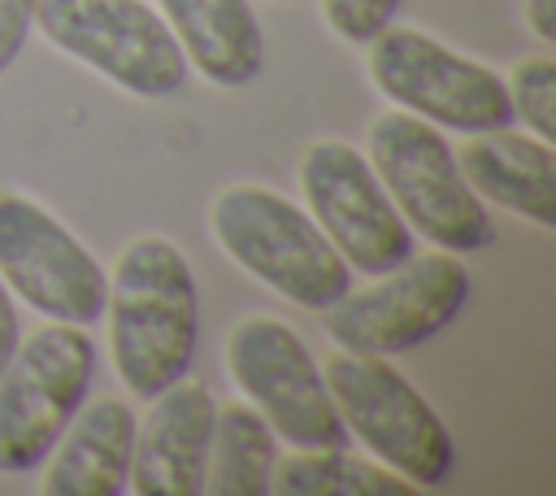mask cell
I'll list each match as a JSON object with an SVG mask.
<instances>
[{"label":"cell","instance_id":"obj_1","mask_svg":"<svg viewBox=\"0 0 556 496\" xmlns=\"http://www.w3.org/2000/svg\"><path fill=\"white\" fill-rule=\"evenodd\" d=\"M109 361L122 387L152 400L187 379L200 339V296L191 261L165 235H135L109 274Z\"/></svg>","mask_w":556,"mask_h":496},{"label":"cell","instance_id":"obj_5","mask_svg":"<svg viewBox=\"0 0 556 496\" xmlns=\"http://www.w3.org/2000/svg\"><path fill=\"white\" fill-rule=\"evenodd\" d=\"M96 344L74 322H48L17 339L0 370V474H30L87 400Z\"/></svg>","mask_w":556,"mask_h":496},{"label":"cell","instance_id":"obj_11","mask_svg":"<svg viewBox=\"0 0 556 496\" xmlns=\"http://www.w3.org/2000/svg\"><path fill=\"white\" fill-rule=\"evenodd\" d=\"M0 278L52 322L91 326L104 318V265L65 231V222L22 191H0Z\"/></svg>","mask_w":556,"mask_h":496},{"label":"cell","instance_id":"obj_9","mask_svg":"<svg viewBox=\"0 0 556 496\" xmlns=\"http://www.w3.org/2000/svg\"><path fill=\"white\" fill-rule=\"evenodd\" d=\"M469 300V274L452 252H421L378 274L374 287L343 292L321 309V331L361 357H395L460 318Z\"/></svg>","mask_w":556,"mask_h":496},{"label":"cell","instance_id":"obj_10","mask_svg":"<svg viewBox=\"0 0 556 496\" xmlns=\"http://www.w3.org/2000/svg\"><path fill=\"white\" fill-rule=\"evenodd\" d=\"M300 191L308 200V218L348 261V270L378 278L413 257L417 235L391 204L369 157L348 139L308 144L300 161Z\"/></svg>","mask_w":556,"mask_h":496},{"label":"cell","instance_id":"obj_12","mask_svg":"<svg viewBox=\"0 0 556 496\" xmlns=\"http://www.w3.org/2000/svg\"><path fill=\"white\" fill-rule=\"evenodd\" d=\"M217 400L200 383H169L152 396L148 418L135 426L130 487L139 496H204V466L213 444Z\"/></svg>","mask_w":556,"mask_h":496},{"label":"cell","instance_id":"obj_17","mask_svg":"<svg viewBox=\"0 0 556 496\" xmlns=\"http://www.w3.org/2000/svg\"><path fill=\"white\" fill-rule=\"evenodd\" d=\"M274 487L291 496H413L408 479L387 470L382 461L352 457L348 448H295V457L274 466Z\"/></svg>","mask_w":556,"mask_h":496},{"label":"cell","instance_id":"obj_20","mask_svg":"<svg viewBox=\"0 0 556 496\" xmlns=\"http://www.w3.org/2000/svg\"><path fill=\"white\" fill-rule=\"evenodd\" d=\"M39 0H0V74L22 57Z\"/></svg>","mask_w":556,"mask_h":496},{"label":"cell","instance_id":"obj_13","mask_svg":"<svg viewBox=\"0 0 556 496\" xmlns=\"http://www.w3.org/2000/svg\"><path fill=\"white\" fill-rule=\"evenodd\" d=\"M135 409L122 396L83 400L43 470V496H122L130 487L135 457Z\"/></svg>","mask_w":556,"mask_h":496},{"label":"cell","instance_id":"obj_4","mask_svg":"<svg viewBox=\"0 0 556 496\" xmlns=\"http://www.w3.org/2000/svg\"><path fill=\"white\" fill-rule=\"evenodd\" d=\"M330 400L374 461L408 479L413 487H443L456 474V444L430 400L387 365V357L334 352L326 365Z\"/></svg>","mask_w":556,"mask_h":496},{"label":"cell","instance_id":"obj_8","mask_svg":"<svg viewBox=\"0 0 556 496\" xmlns=\"http://www.w3.org/2000/svg\"><path fill=\"white\" fill-rule=\"evenodd\" d=\"M365 70L387 100L434 126H452L465 135L513 126L508 83L482 61L452 52L434 35L408 26H382L369 39Z\"/></svg>","mask_w":556,"mask_h":496},{"label":"cell","instance_id":"obj_22","mask_svg":"<svg viewBox=\"0 0 556 496\" xmlns=\"http://www.w3.org/2000/svg\"><path fill=\"white\" fill-rule=\"evenodd\" d=\"M521 17L543 44H556V0H521Z\"/></svg>","mask_w":556,"mask_h":496},{"label":"cell","instance_id":"obj_16","mask_svg":"<svg viewBox=\"0 0 556 496\" xmlns=\"http://www.w3.org/2000/svg\"><path fill=\"white\" fill-rule=\"evenodd\" d=\"M278 435L252 405H222L213 418V444L204 466V492L213 496H265L274 492Z\"/></svg>","mask_w":556,"mask_h":496},{"label":"cell","instance_id":"obj_3","mask_svg":"<svg viewBox=\"0 0 556 496\" xmlns=\"http://www.w3.org/2000/svg\"><path fill=\"white\" fill-rule=\"evenodd\" d=\"M365 157L413 235L430 239L443 252L491 248L495 226L486 200L465 183L456 152L434 122L404 109L378 113Z\"/></svg>","mask_w":556,"mask_h":496},{"label":"cell","instance_id":"obj_19","mask_svg":"<svg viewBox=\"0 0 556 496\" xmlns=\"http://www.w3.org/2000/svg\"><path fill=\"white\" fill-rule=\"evenodd\" d=\"M400 0H321L326 26L343 44H369L382 26H391Z\"/></svg>","mask_w":556,"mask_h":496},{"label":"cell","instance_id":"obj_18","mask_svg":"<svg viewBox=\"0 0 556 496\" xmlns=\"http://www.w3.org/2000/svg\"><path fill=\"white\" fill-rule=\"evenodd\" d=\"M508 83V100H513V117H521V126H530L539 139H556V65L552 57H526L521 65H513Z\"/></svg>","mask_w":556,"mask_h":496},{"label":"cell","instance_id":"obj_15","mask_svg":"<svg viewBox=\"0 0 556 496\" xmlns=\"http://www.w3.org/2000/svg\"><path fill=\"white\" fill-rule=\"evenodd\" d=\"M187 65L217 87H243L261 74L265 35L248 0H156Z\"/></svg>","mask_w":556,"mask_h":496},{"label":"cell","instance_id":"obj_21","mask_svg":"<svg viewBox=\"0 0 556 496\" xmlns=\"http://www.w3.org/2000/svg\"><path fill=\"white\" fill-rule=\"evenodd\" d=\"M17 339H22V322H17V305H13V292L4 287V278H0V370H4V361L13 357V348H17Z\"/></svg>","mask_w":556,"mask_h":496},{"label":"cell","instance_id":"obj_2","mask_svg":"<svg viewBox=\"0 0 556 496\" xmlns=\"http://www.w3.org/2000/svg\"><path fill=\"white\" fill-rule=\"evenodd\" d=\"M208 231L239 270L300 309L321 313L352 287V270L321 235V226L274 187H222L208 204Z\"/></svg>","mask_w":556,"mask_h":496},{"label":"cell","instance_id":"obj_6","mask_svg":"<svg viewBox=\"0 0 556 496\" xmlns=\"http://www.w3.org/2000/svg\"><path fill=\"white\" fill-rule=\"evenodd\" d=\"M35 26L52 48L130 96L161 100L187 83V57L169 22L143 0H39Z\"/></svg>","mask_w":556,"mask_h":496},{"label":"cell","instance_id":"obj_7","mask_svg":"<svg viewBox=\"0 0 556 496\" xmlns=\"http://www.w3.org/2000/svg\"><path fill=\"white\" fill-rule=\"evenodd\" d=\"M226 370L239 396L291 448H348V426L330 400L326 374L287 322L269 313L243 318L226 339Z\"/></svg>","mask_w":556,"mask_h":496},{"label":"cell","instance_id":"obj_14","mask_svg":"<svg viewBox=\"0 0 556 496\" xmlns=\"http://www.w3.org/2000/svg\"><path fill=\"white\" fill-rule=\"evenodd\" d=\"M456 165L482 200H491V204H500V209H508V213H517L543 231L556 226L552 144L547 139L526 135V131L517 135L508 126L478 131L460 144Z\"/></svg>","mask_w":556,"mask_h":496}]
</instances>
